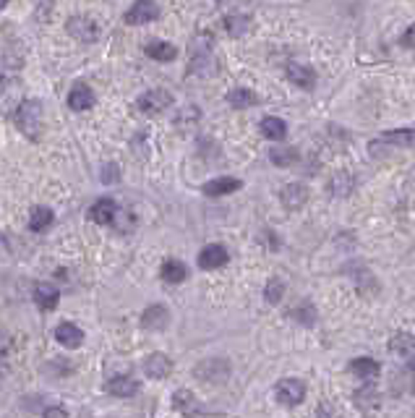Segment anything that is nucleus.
<instances>
[{
	"instance_id": "nucleus-9",
	"label": "nucleus",
	"mask_w": 415,
	"mask_h": 418,
	"mask_svg": "<svg viewBox=\"0 0 415 418\" xmlns=\"http://www.w3.org/2000/svg\"><path fill=\"white\" fill-rule=\"evenodd\" d=\"M287 79L293 84H298L300 89H313L316 86V73L311 71L309 66H303V63H287Z\"/></svg>"
},
{
	"instance_id": "nucleus-27",
	"label": "nucleus",
	"mask_w": 415,
	"mask_h": 418,
	"mask_svg": "<svg viewBox=\"0 0 415 418\" xmlns=\"http://www.w3.org/2000/svg\"><path fill=\"white\" fill-rule=\"evenodd\" d=\"M269 160H272L277 167H287V165H293V162H298V152L290 149V146H287V149H280V146H277V149L269 152Z\"/></svg>"
},
{
	"instance_id": "nucleus-33",
	"label": "nucleus",
	"mask_w": 415,
	"mask_h": 418,
	"mask_svg": "<svg viewBox=\"0 0 415 418\" xmlns=\"http://www.w3.org/2000/svg\"><path fill=\"white\" fill-rule=\"evenodd\" d=\"M319 418H340V413H337V408H332V403H321Z\"/></svg>"
},
{
	"instance_id": "nucleus-8",
	"label": "nucleus",
	"mask_w": 415,
	"mask_h": 418,
	"mask_svg": "<svg viewBox=\"0 0 415 418\" xmlns=\"http://www.w3.org/2000/svg\"><path fill=\"white\" fill-rule=\"evenodd\" d=\"M170 371H173V361L167 359L165 353H152L149 359L144 361V374L149 379H165Z\"/></svg>"
},
{
	"instance_id": "nucleus-14",
	"label": "nucleus",
	"mask_w": 415,
	"mask_h": 418,
	"mask_svg": "<svg viewBox=\"0 0 415 418\" xmlns=\"http://www.w3.org/2000/svg\"><path fill=\"white\" fill-rule=\"evenodd\" d=\"M381 144H392V146H403V149H415V131L413 129H397V131L381 133Z\"/></svg>"
},
{
	"instance_id": "nucleus-1",
	"label": "nucleus",
	"mask_w": 415,
	"mask_h": 418,
	"mask_svg": "<svg viewBox=\"0 0 415 418\" xmlns=\"http://www.w3.org/2000/svg\"><path fill=\"white\" fill-rule=\"evenodd\" d=\"M13 120L19 126V131L24 133L26 139L37 142L39 139V131H42V105L37 99H24L16 113H13Z\"/></svg>"
},
{
	"instance_id": "nucleus-4",
	"label": "nucleus",
	"mask_w": 415,
	"mask_h": 418,
	"mask_svg": "<svg viewBox=\"0 0 415 418\" xmlns=\"http://www.w3.org/2000/svg\"><path fill=\"white\" fill-rule=\"evenodd\" d=\"M139 110H142L144 115H157V113H162L165 108L173 105V95L165 92V89H149V92H144L139 97Z\"/></svg>"
},
{
	"instance_id": "nucleus-13",
	"label": "nucleus",
	"mask_w": 415,
	"mask_h": 418,
	"mask_svg": "<svg viewBox=\"0 0 415 418\" xmlns=\"http://www.w3.org/2000/svg\"><path fill=\"white\" fill-rule=\"evenodd\" d=\"M227 249H222V246H206V249H202V254H199V267L202 269H220V267H225L227 264Z\"/></svg>"
},
{
	"instance_id": "nucleus-37",
	"label": "nucleus",
	"mask_w": 415,
	"mask_h": 418,
	"mask_svg": "<svg viewBox=\"0 0 415 418\" xmlns=\"http://www.w3.org/2000/svg\"><path fill=\"white\" fill-rule=\"evenodd\" d=\"M3 6H8V0H3Z\"/></svg>"
},
{
	"instance_id": "nucleus-25",
	"label": "nucleus",
	"mask_w": 415,
	"mask_h": 418,
	"mask_svg": "<svg viewBox=\"0 0 415 418\" xmlns=\"http://www.w3.org/2000/svg\"><path fill=\"white\" fill-rule=\"evenodd\" d=\"M350 371L356 374V377H360V379H374V377H379L381 366L376 363L374 359H356L353 363H350Z\"/></svg>"
},
{
	"instance_id": "nucleus-36",
	"label": "nucleus",
	"mask_w": 415,
	"mask_h": 418,
	"mask_svg": "<svg viewBox=\"0 0 415 418\" xmlns=\"http://www.w3.org/2000/svg\"><path fill=\"white\" fill-rule=\"evenodd\" d=\"M407 366H410V369L415 371V353H413V356H410V359H407Z\"/></svg>"
},
{
	"instance_id": "nucleus-5",
	"label": "nucleus",
	"mask_w": 415,
	"mask_h": 418,
	"mask_svg": "<svg viewBox=\"0 0 415 418\" xmlns=\"http://www.w3.org/2000/svg\"><path fill=\"white\" fill-rule=\"evenodd\" d=\"M157 16H160V8H157L155 0H136L128 11H126V16H123V19H126V24L139 26V24L157 21Z\"/></svg>"
},
{
	"instance_id": "nucleus-16",
	"label": "nucleus",
	"mask_w": 415,
	"mask_h": 418,
	"mask_svg": "<svg viewBox=\"0 0 415 418\" xmlns=\"http://www.w3.org/2000/svg\"><path fill=\"white\" fill-rule=\"evenodd\" d=\"M167 319H170V311L165 306H149L142 314V327H146V330H165Z\"/></svg>"
},
{
	"instance_id": "nucleus-19",
	"label": "nucleus",
	"mask_w": 415,
	"mask_h": 418,
	"mask_svg": "<svg viewBox=\"0 0 415 418\" xmlns=\"http://www.w3.org/2000/svg\"><path fill=\"white\" fill-rule=\"evenodd\" d=\"M240 189V180L238 178H214L204 186V193L206 196H227V193H235Z\"/></svg>"
},
{
	"instance_id": "nucleus-20",
	"label": "nucleus",
	"mask_w": 415,
	"mask_h": 418,
	"mask_svg": "<svg viewBox=\"0 0 415 418\" xmlns=\"http://www.w3.org/2000/svg\"><path fill=\"white\" fill-rule=\"evenodd\" d=\"M261 133H264L269 142H282L287 136V123L282 118L267 115V118L261 120Z\"/></svg>"
},
{
	"instance_id": "nucleus-31",
	"label": "nucleus",
	"mask_w": 415,
	"mask_h": 418,
	"mask_svg": "<svg viewBox=\"0 0 415 418\" xmlns=\"http://www.w3.org/2000/svg\"><path fill=\"white\" fill-rule=\"evenodd\" d=\"M293 316H296L298 322H303V324H313V322H316V319H313V316H316V311L311 309L309 303H306V306H300V309L293 311Z\"/></svg>"
},
{
	"instance_id": "nucleus-21",
	"label": "nucleus",
	"mask_w": 415,
	"mask_h": 418,
	"mask_svg": "<svg viewBox=\"0 0 415 418\" xmlns=\"http://www.w3.org/2000/svg\"><path fill=\"white\" fill-rule=\"evenodd\" d=\"M186 277H189V267L183 262H178V259H167V262L162 264V280L170 283V285H178Z\"/></svg>"
},
{
	"instance_id": "nucleus-32",
	"label": "nucleus",
	"mask_w": 415,
	"mask_h": 418,
	"mask_svg": "<svg viewBox=\"0 0 415 418\" xmlns=\"http://www.w3.org/2000/svg\"><path fill=\"white\" fill-rule=\"evenodd\" d=\"M99 178H102V183H115V180L120 178L118 165H115V162H107V165L102 167V173H99Z\"/></svg>"
},
{
	"instance_id": "nucleus-10",
	"label": "nucleus",
	"mask_w": 415,
	"mask_h": 418,
	"mask_svg": "<svg viewBox=\"0 0 415 418\" xmlns=\"http://www.w3.org/2000/svg\"><path fill=\"white\" fill-rule=\"evenodd\" d=\"M144 53H146L152 60H160V63H170V60L178 58V48L170 45V42H165V39H149L146 48H144Z\"/></svg>"
},
{
	"instance_id": "nucleus-28",
	"label": "nucleus",
	"mask_w": 415,
	"mask_h": 418,
	"mask_svg": "<svg viewBox=\"0 0 415 418\" xmlns=\"http://www.w3.org/2000/svg\"><path fill=\"white\" fill-rule=\"evenodd\" d=\"M264 296H267V301L269 303H280L282 301V296H285V283L282 280H269V285H267V290H264Z\"/></svg>"
},
{
	"instance_id": "nucleus-11",
	"label": "nucleus",
	"mask_w": 415,
	"mask_h": 418,
	"mask_svg": "<svg viewBox=\"0 0 415 418\" xmlns=\"http://www.w3.org/2000/svg\"><path fill=\"white\" fill-rule=\"evenodd\" d=\"M280 199H282L287 209H300L306 204V199H309V189L303 183H287L280 191Z\"/></svg>"
},
{
	"instance_id": "nucleus-29",
	"label": "nucleus",
	"mask_w": 415,
	"mask_h": 418,
	"mask_svg": "<svg viewBox=\"0 0 415 418\" xmlns=\"http://www.w3.org/2000/svg\"><path fill=\"white\" fill-rule=\"evenodd\" d=\"M225 29L233 37L243 35V32L249 29V19H246V16H227V19H225Z\"/></svg>"
},
{
	"instance_id": "nucleus-7",
	"label": "nucleus",
	"mask_w": 415,
	"mask_h": 418,
	"mask_svg": "<svg viewBox=\"0 0 415 418\" xmlns=\"http://www.w3.org/2000/svg\"><path fill=\"white\" fill-rule=\"evenodd\" d=\"M118 207H115V202L110 199V196H105V199H97L95 204H92V209H89V217H92V222H97V225H113L115 220H118Z\"/></svg>"
},
{
	"instance_id": "nucleus-30",
	"label": "nucleus",
	"mask_w": 415,
	"mask_h": 418,
	"mask_svg": "<svg viewBox=\"0 0 415 418\" xmlns=\"http://www.w3.org/2000/svg\"><path fill=\"white\" fill-rule=\"evenodd\" d=\"M358 406L360 408H374L379 406V395L374 392V387H368V390H360V392L356 395Z\"/></svg>"
},
{
	"instance_id": "nucleus-6",
	"label": "nucleus",
	"mask_w": 415,
	"mask_h": 418,
	"mask_svg": "<svg viewBox=\"0 0 415 418\" xmlns=\"http://www.w3.org/2000/svg\"><path fill=\"white\" fill-rule=\"evenodd\" d=\"M274 397H277V403H282V406H298V403H303V397H306V384L300 382V379H282V382H277Z\"/></svg>"
},
{
	"instance_id": "nucleus-2",
	"label": "nucleus",
	"mask_w": 415,
	"mask_h": 418,
	"mask_svg": "<svg viewBox=\"0 0 415 418\" xmlns=\"http://www.w3.org/2000/svg\"><path fill=\"white\" fill-rule=\"evenodd\" d=\"M193 377H196V379H202V382H209V384L225 382L227 377H230V361H225V359L202 361V363L193 369Z\"/></svg>"
},
{
	"instance_id": "nucleus-23",
	"label": "nucleus",
	"mask_w": 415,
	"mask_h": 418,
	"mask_svg": "<svg viewBox=\"0 0 415 418\" xmlns=\"http://www.w3.org/2000/svg\"><path fill=\"white\" fill-rule=\"evenodd\" d=\"M389 350L392 353H400V356H413L415 353V334L410 332H394L389 340Z\"/></svg>"
},
{
	"instance_id": "nucleus-12",
	"label": "nucleus",
	"mask_w": 415,
	"mask_h": 418,
	"mask_svg": "<svg viewBox=\"0 0 415 418\" xmlns=\"http://www.w3.org/2000/svg\"><path fill=\"white\" fill-rule=\"evenodd\" d=\"M95 105V92L89 89V84H76L71 92H68V108L81 113Z\"/></svg>"
},
{
	"instance_id": "nucleus-35",
	"label": "nucleus",
	"mask_w": 415,
	"mask_h": 418,
	"mask_svg": "<svg viewBox=\"0 0 415 418\" xmlns=\"http://www.w3.org/2000/svg\"><path fill=\"white\" fill-rule=\"evenodd\" d=\"M45 418H68V410L66 408H60V406H52L45 410Z\"/></svg>"
},
{
	"instance_id": "nucleus-18",
	"label": "nucleus",
	"mask_w": 415,
	"mask_h": 418,
	"mask_svg": "<svg viewBox=\"0 0 415 418\" xmlns=\"http://www.w3.org/2000/svg\"><path fill=\"white\" fill-rule=\"evenodd\" d=\"M58 298H60V293L52 285H48V283H39V285L35 287V303L42 311L55 309V306H58Z\"/></svg>"
},
{
	"instance_id": "nucleus-24",
	"label": "nucleus",
	"mask_w": 415,
	"mask_h": 418,
	"mask_svg": "<svg viewBox=\"0 0 415 418\" xmlns=\"http://www.w3.org/2000/svg\"><path fill=\"white\" fill-rule=\"evenodd\" d=\"M227 102L233 105L235 110H246V108H253L256 102H259V97L253 95L251 89H243V86H238V89H233L230 95H227Z\"/></svg>"
},
{
	"instance_id": "nucleus-15",
	"label": "nucleus",
	"mask_w": 415,
	"mask_h": 418,
	"mask_svg": "<svg viewBox=\"0 0 415 418\" xmlns=\"http://www.w3.org/2000/svg\"><path fill=\"white\" fill-rule=\"evenodd\" d=\"M107 392L115 395V397H133L139 392V382L133 377H113L107 382Z\"/></svg>"
},
{
	"instance_id": "nucleus-3",
	"label": "nucleus",
	"mask_w": 415,
	"mask_h": 418,
	"mask_svg": "<svg viewBox=\"0 0 415 418\" xmlns=\"http://www.w3.org/2000/svg\"><path fill=\"white\" fill-rule=\"evenodd\" d=\"M68 35L81 39V42H97L102 37V26L89 16H73V19H68Z\"/></svg>"
},
{
	"instance_id": "nucleus-34",
	"label": "nucleus",
	"mask_w": 415,
	"mask_h": 418,
	"mask_svg": "<svg viewBox=\"0 0 415 418\" xmlns=\"http://www.w3.org/2000/svg\"><path fill=\"white\" fill-rule=\"evenodd\" d=\"M400 42H403L405 48H415V24H410L407 29H405V35H403Z\"/></svg>"
},
{
	"instance_id": "nucleus-22",
	"label": "nucleus",
	"mask_w": 415,
	"mask_h": 418,
	"mask_svg": "<svg viewBox=\"0 0 415 418\" xmlns=\"http://www.w3.org/2000/svg\"><path fill=\"white\" fill-rule=\"evenodd\" d=\"M173 408L183 413V416H193L196 410H199V403H196V395L191 392V390H178V392L173 395Z\"/></svg>"
},
{
	"instance_id": "nucleus-26",
	"label": "nucleus",
	"mask_w": 415,
	"mask_h": 418,
	"mask_svg": "<svg viewBox=\"0 0 415 418\" xmlns=\"http://www.w3.org/2000/svg\"><path fill=\"white\" fill-rule=\"evenodd\" d=\"M52 220H55V215H52L50 207H37L35 212H32V217H29V230L42 233V230H48L52 225Z\"/></svg>"
},
{
	"instance_id": "nucleus-17",
	"label": "nucleus",
	"mask_w": 415,
	"mask_h": 418,
	"mask_svg": "<svg viewBox=\"0 0 415 418\" xmlns=\"http://www.w3.org/2000/svg\"><path fill=\"white\" fill-rule=\"evenodd\" d=\"M55 337H58L60 345H66V348H79L84 343V332L79 330V327H76V324H71V322L58 324V330H55Z\"/></svg>"
}]
</instances>
